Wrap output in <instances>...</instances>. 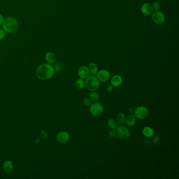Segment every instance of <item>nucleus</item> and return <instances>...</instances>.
Instances as JSON below:
<instances>
[{
	"instance_id": "nucleus-1",
	"label": "nucleus",
	"mask_w": 179,
	"mask_h": 179,
	"mask_svg": "<svg viewBox=\"0 0 179 179\" xmlns=\"http://www.w3.org/2000/svg\"><path fill=\"white\" fill-rule=\"evenodd\" d=\"M55 72L54 67L48 63H44L38 66L36 70L38 77L42 80H48L52 77Z\"/></svg>"
},
{
	"instance_id": "nucleus-2",
	"label": "nucleus",
	"mask_w": 179,
	"mask_h": 179,
	"mask_svg": "<svg viewBox=\"0 0 179 179\" xmlns=\"http://www.w3.org/2000/svg\"><path fill=\"white\" fill-rule=\"evenodd\" d=\"M19 28V22L15 17L9 16L6 17L3 22L2 29L5 32L13 34L16 32Z\"/></svg>"
},
{
	"instance_id": "nucleus-3",
	"label": "nucleus",
	"mask_w": 179,
	"mask_h": 179,
	"mask_svg": "<svg viewBox=\"0 0 179 179\" xmlns=\"http://www.w3.org/2000/svg\"><path fill=\"white\" fill-rule=\"evenodd\" d=\"M85 86L86 88L89 91H96L99 88V81L95 76H88L86 78Z\"/></svg>"
},
{
	"instance_id": "nucleus-4",
	"label": "nucleus",
	"mask_w": 179,
	"mask_h": 179,
	"mask_svg": "<svg viewBox=\"0 0 179 179\" xmlns=\"http://www.w3.org/2000/svg\"><path fill=\"white\" fill-rule=\"evenodd\" d=\"M116 136L119 139L126 140L130 137V132L128 129L125 126L120 125L116 128Z\"/></svg>"
},
{
	"instance_id": "nucleus-5",
	"label": "nucleus",
	"mask_w": 179,
	"mask_h": 179,
	"mask_svg": "<svg viewBox=\"0 0 179 179\" xmlns=\"http://www.w3.org/2000/svg\"><path fill=\"white\" fill-rule=\"evenodd\" d=\"M89 110L91 115L97 117L102 115V112H104V108L102 104L98 102H95L94 104H92Z\"/></svg>"
},
{
	"instance_id": "nucleus-6",
	"label": "nucleus",
	"mask_w": 179,
	"mask_h": 179,
	"mask_svg": "<svg viewBox=\"0 0 179 179\" xmlns=\"http://www.w3.org/2000/svg\"><path fill=\"white\" fill-rule=\"evenodd\" d=\"M151 19L154 23L157 25H161L165 22L166 17L162 12L160 11H154L151 14Z\"/></svg>"
},
{
	"instance_id": "nucleus-7",
	"label": "nucleus",
	"mask_w": 179,
	"mask_h": 179,
	"mask_svg": "<svg viewBox=\"0 0 179 179\" xmlns=\"http://www.w3.org/2000/svg\"><path fill=\"white\" fill-rule=\"evenodd\" d=\"M134 116L136 118L140 120L144 119L147 117L148 116V110L147 107L144 106H140L138 107L136 109L134 110Z\"/></svg>"
},
{
	"instance_id": "nucleus-8",
	"label": "nucleus",
	"mask_w": 179,
	"mask_h": 179,
	"mask_svg": "<svg viewBox=\"0 0 179 179\" xmlns=\"http://www.w3.org/2000/svg\"><path fill=\"white\" fill-rule=\"evenodd\" d=\"M97 78L101 82H106L110 78V74L106 70H102L98 72Z\"/></svg>"
},
{
	"instance_id": "nucleus-9",
	"label": "nucleus",
	"mask_w": 179,
	"mask_h": 179,
	"mask_svg": "<svg viewBox=\"0 0 179 179\" xmlns=\"http://www.w3.org/2000/svg\"><path fill=\"white\" fill-rule=\"evenodd\" d=\"M141 11L142 13L144 15H151L154 12L153 5L149 3H144L141 6Z\"/></svg>"
},
{
	"instance_id": "nucleus-10",
	"label": "nucleus",
	"mask_w": 179,
	"mask_h": 179,
	"mask_svg": "<svg viewBox=\"0 0 179 179\" xmlns=\"http://www.w3.org/2000/svg\"><path fill=\"white\" fill-rule=\"evenodd\" d=\"M70 138V134L66 131H61L56 136L57 141L60 143H66Z\"/></svg>"
},
{
	"instance_id": "nucleus-11",
	"label": "nucleus",
	"mask_w": 179,
	"mask_h": 179,
	"mask_svg": "<svg viewBox=\"0 0 179 179\" xmlns=\"http://www.w3.org/2000/svg\"><path fill=\"white\" fill-rule=\"evenodd\" d=\"M78 75L81 79H86L90 75V72L88 67L86 66H81L79 68L77 71Z\"/></svg>"
},
{
	"instance_id": "nucleus-12",
	"label": "nucleus",
	"mask_w": 179,
	"mask_h": 179,
	"mask_svg": "<svg viewBox=\"0 0 179 179\" xmlns=\"http://www.w3.org/2000/svg\"><path fill=\"white\" fill-rule=\"evenodd\" d=\"M123 83V78L119 75H115L111 78V85L113 87H119Z\"/></svg>"
},
{
	"instance_id": "nucleus-13",
	"label": "nucleus",
	"mask_w": 179,
	"mask_h": 179,
	"mask_svg": "<svg viewBox=\"0 0 179 179\" xmlns=\"http://www.w3.org/2000/svg\"><path fill=\"white\" fill-rule=\"evenodd\" d=\"M45 59L46 62L49 64H54L56 62V56L53 52L49 51L45 54Z\"/></svg>"
},
{
	"instance_id": "nucleus-14",
	"label": "nucleus",
	"mask_w": 179,
	"mask_h": 179,
	"mask_svg": "<svg viewBox=\"0 0 179 179\" xmlns=\"http://www.w3.org/2000/svg\"><path fill=\"white\" fill-rule=\"evenodd\" d=\"M3 170L6 173L9 174L13 169V164L12 161L10 160H7L5 161L3 165Z\"/></svg>"
},
{
	"instance_id": "nucleus-15",
	"label": "nucleus",
	"mask_w": 179,
	"mask_h": 179,
	"mask_svg": "<svg viewBox=\"0 0 179 179\" xmlns=\"http://www.w3.org/2000/svg\"><path fill=\"white\" fill-rule=\"evenodd\" d=\"M142 133L145 137L150 138L154 135V130L150 127H145L142 129Z\"/></svg>"
},
{
	"instance_id": "nucleus-16",
	"label": "nucleus",
	"mask_w": 179,
	"mask_h": 179,
	"mask_svg": "<svg viewBox=\"0 0 179 179\" xmlns=\"http://www.w3.org/2000/svg\"><path fill=\"white\" fill-rule=\"evenodd\" d=\"M126 125L129 127H132L136 123V118L134 115H129L125 118Z\"/></svg>"
},
{
	"instance_id": "nucleus-17",
	"label": "nucleus",
	"mask_w": 179,
	"mask_h": 179,
	"mask_svg": "<svg viewBox=\"0 0 179 179\" xmlns=\"http://www.w3.org/2000/svg\"><path fill=\"white\" fill-rule=\"evenodd\" d=\"M88 69L89 70L90 73H91V74L94 76H96L98 72V69L97 65L93 62H91L89 64Z\"/></svg>"
},
{
	"instance_id": "nucleus-18",
	"label": "nucleus",
	"mask_w": 179,
	"mask_h": 179,
	"mask_svg": "<svg viewBox=\"0 0 179 179\" xmlns=\"http://www.w3.org/2000/svg\"><path fill=\"white\" fill-rule=\"evenodd\" d=\"M125 118H126L123 112L119 113L116 118V121L117 122L118 124L120 126L123 125L125 121Z\"/></svg>"
},
{
	"instance_id": "nucleus-19",
	"label": "nucleus",
	"mask_w": 179,
	"mask_h": 179,
	"mask_svg": "<svg viewBox=\"0 0 179 179\" xmlns=\"http://www.w3.org/2000/svg\"><path fill=\"white\" fill-rule=\"evenodd\" d=\"M107 125L109 126V128L111 129H114L117 128L118 127V125L117 121L112 118H110L108 120Z\"/></svg>"
},
{
	"instance_id": "nucleus-20",
	"label": "nucleus",
	"mask_w": 179,
	"mask_h": 179,
	"mask_svg": "<svg viewBox=\"0 0 179 179\" xmlns=\"http://www.w3.org/2000/svg\"><path fill=\"white\" fill-rule=\"evenodd\" d=\"M90 99H91L92 102H98L99 99V96L98 94L95 91H91L89 95Z\"/></svg>"
},
{
	"instance_id": "nucleus-21",
	"label": "nucleus",
	"mask_w": 179,
	"mask_h": 179,
	"mask_svg": "<svg viewBox=\"0 0 179 179\" xmlns=\"http://www.w3.org/2000/svg\"><path fill=\"white\" fill-rule=\"evenodd\" d=\"M85 86V81L83 80V79L80 78L76 80L75 82V87L78 89H81L84 88Z\"/></svg>"
},
{
	"instance_id": "nucleus-22",
	"label": "nucleus",
	"mask_w": 179,
	"mask_h": 179,
	"mask_svg": "<svg viewBox=\"0 0 179 179\" xmlns=\"http://www.w3.org/2000/svg\"><path fill=\"white\" fill-rule=\"evenodd\" d=\"M153 7L154 10V11H158L160 10L161 8L160 3H159L158 1H155L153 3Z\"/></svg>"
},
{
	"instance_id": "nucleus-23",
	"label": "nucleus",
	"mask_w": 179,
	"mask_h": 179,
	"mask_svg": "<svg viewBox=\"0 0 179 179\" xmlns=\"http://www.w3.org/2000/svg\"><path fill=\"white\" fill-rule=\"evenodd\" d=\"M83 103L86 106H91L93 104V102L89 98L86 97L83 100Z\"/></svg>"
},
{
	"instance_id": "nucleus-24",
	"label": "nucleus",
	"mask_w": 179,
	"mask_h": 179,
	"mask_svg": "<svg viewBox=\"0 0 179 179\" xmlns=\"http://www.w3.org/2000/svg\"><path fill=\"white\" fill-rule=\"evenodd\" d=\"M54 70H55V72H59L62 71V69H63V66H62V65L61 64L56 63L54 65Z\"/></svg>"
},
{
	"instance_id": "nucleus-25",
	"label": "nucleus",
	"mask_w": 179,
	"mask_h": 179,
	"mask_svg": "<svg viewBox=\"0 0 179 179\" xmlns=\"http://www.w3.org/2000/svg\"><path fill=\"white\" fill-rule=\"evenodd\" d=\"M109 136L111 138H114L116 136V129H111V130L109 131Z\"/></svg>"
},
{
	"instance_id": "nucleus-26",
	"label": "nucleus",
	"mask_w": 179,
	"mask_h": 179,
	"mask_svg": "<svg viewBox=\"0 0 179 179\" xmlns=\"http://www.w3.org/2000/svg\"><path fill=\"white\" fill-rule=\"evenodd\" d=\"M6 36V33L2 29H0V40H3Z\"/></svg>"
},
{
	"instance_id": "nucleus-27",
	"label": "nucleus",
	"mask_w": 179,
	"mask_h": 179,
	"mask_svg": "<svg viewBox=\"0 0 179 179\" xmlns=\"http://www.w3.org/2000/svg\"><path fill=\"white\" fill-rule=\"evenodd\" d=\"M114 89V87L111 85H109L107 86L106 87V91L108 92H112Z\"/></svg>"
},
{
	"instance_id": "nucleus-28",
	"label": "nucleus",
	"mask_w": 179,
	"mask_h": 179,
	"mask_svg": "<svg viewBox=\"0 0 179 179\" xmlns=\"http://www.w3.org/2000/svg\"><path fill=\"white\" fill-rule=\"evenodd\" d=\"M160 139V136H155L153 139V141L155 143H157L159 141Z\"/></svg>"
},
{
	"instance_id": "nucleus-29",
	"label": "nucleus",
	"mask_w": 179,
	"mask_h": 179,
	"mask_svg": "<svg viewBox=\"0 0 179 179\" xmlns=\"http://www.w3.org/2000/svg\"><path fill=\"white\" fill-rule=\"evenodd\" d=\"M4 20V17L0 13V26L2 25Z\"/></svg>"
},
{
	"instance_id": "nucleus-30",
	"label": "nucleus",
	"mask_w": 179,
	"mask_h": 179,
	"mask_svg": "<svg viewBox=\"0 0 179 179\" xmlns=\"http://www.w3.org/2000/svg\"><path fill=\"white\" fill-rule=\"evenodd\" d=\"M129 112H130V113H134V109L132 108H130L129 109Z\"/></svg>"
},
{
	"instance_id": "nucleus-31",
	"label": "nucleus",
	"mask_w": 179,
	"mask_h": 179,
	"mask_svg": "<svg viewBox=\"0 0 179 179\" xmlns=\"http://www.w3.org/2000/svg\"><path fill=\"white\" fill-rule=\"evenodd\" d=\"M1 56H0V61H1Z\"/></svg>"
}]
</instances>
